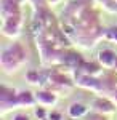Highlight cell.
Wrapping results in <instances>:
<instances>
[{
  "label": "cell",
  "instance_id": "1",
  "mask_svg": "<svg viewBox=\"0 0 117 120\" xmlns=\"http://www.w3.org/2000/svg\"><path fill=\"white\" fill-rule=\"evenodd\" d=\"M87 112V107H83L82 104H72L69 107V115L71 117H80Z\"/></svg>",
  "mask_w": 117,
  "mask_h": 120
},
{
  "label": "cell",
  "instance_id": "2",
  "mask_svg": "<svg viewBox=\"0 0 117 120\" xmlns=\"http://www.w3.org/2000/svg\"><path fill=\"white\" fill-rule=\"evenodd\" d=\"M13 120H29V117L24 115V114H18V115H15V117H13Z\"/></svg>",
  "mask_w": 117,
  "mask_h": 120
}]
</instances>
